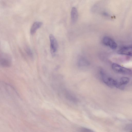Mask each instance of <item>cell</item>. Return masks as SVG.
<instances>
[{
	"label": "cell",
	"mask_w": 132,
	"mask_h": 132,
	"mask_svg": "<svg viewBox=\"0 0 132 132\" xmlns=\"http://www.w3.org/2000/svg\"><path fill=\"white\" fill-rule=\"evenodd\" d=\"M100 73L102 80L105 84L110 87L118 88V80L108 76L102 70L100 71Z\"/></svg>",
	"instance_id": "6da1fadb"
},
{
	"label": "cell",
	"mask_w": 132,
	"mask_h": 132,
	"mask_svg": "<svg viewBox=\"0 0 132 132\" xmlns=\"http://www.w3.org/2000/svg\"><path fill=\"white\" fill-rule=\"evenodd\" d=\"M112 68L114 71L118 73L127 75H131L132 74V71L130 69L116 63L112 64Z\"/></svg>",
	"instance_id": "7a4b0ae2"
},
{
	"label": "cell",
	"mask_w": 132,
	"mask_h": 132,
	"mask_svg": "<svg viewBox=\"0 0 132 132\" xmlns=\"http://www.w3.org/2000/svg\"><path fill=\"white\" fill-rule=\"evenodd\" d=\"M12 64V58L10 55L5 53L1 54L0 56V65L4 67H10Z\"/></svg>",
	"instance_id": "3957f363"
},
{
	"label": "cell",
	"mask_w": 132,
	"mask_h": 132,
	"mask_svg": "<svg viewBox=\"0 0 132 132\" xmlns=\"http://www.w3.org/2000/svg\"><path fill=\"white\" fill-rule=\"evenodd\" d=\"M50 43V52L53 56H54L57 52L58 45L57 41L53 35L50 34L49 35Z\"/></svg>",
	"instance_id": "277c9868"
},
{
	"label": "cell",
	"mask_w": 132,
	"mask_h": 132,
	"mask_svg": "<svg viewBox=\"0 0 132 132\" xmlns=\"http://www.w3.org/2000/svg\"><path fill=\"white\" fill-rule=\"evenodd\" d=\"M103 44L111 49L115 50L117 47L116 43L112 38L108 36L104 37L102 40Z\"/></svg>",
	"instance_id": "5b68a950"
},
{
	"label": "cell",
	"mask_w": 132,
	"mask_h": 132,
	"mask_svg": "<svg viewBox=\"0 0 132 132\" xmlns=\"http://www.w3.org/2000/svg\"><path fill=\"white\" fill-rule=\"evenodd\" d=\"M119 54L132 56V46L123 47L117 51Z\"/></svg>",
	"instance_id": "8992f818"
},
{
	"label": "cell",
	"mask_w": 132,
	"mask_h": 132,
	"mask_svg": "<svg viewBox=\"0 0 132 132\" xmlns=\"http://www.w3.org/2000/svg\"><path fill=\"white\" fill-rule=\"evenodd\" d=\"M71 22L75 23L77 21L78 18V13L76 8L73 7L72 8L71 12Z\"/></svg>",
	"instance_id": "52a82bcc"
},
{
	"label": "cell",
	"mask_w": 132,
	"mask_h": 132,
	"mask_svg": "<svg viewBox=\"0 0 132 132\" xmlns=\"http://www.w3.org/2000/svg\"><path fill=\"white\" fill-rule=\"evenodd\" d=\"M43 23L40 22L36 21L35 22L32 26L30 30V34L31 35L34 34L37 30L42 25Z\"/></svg>",
	"instance_id": "ba28073f"
},
{
	"label": "cell",
	"mask_w": 132,
	"mask_h": 132,
	"mask_svg": "<svg viewBox=\"0 0 132 132\" xmlns=\"http://www.w3.org/2000/svg\"><path fill=\"white\" fill-rule=\"evenodd\" d=\"M129 81V78L127 77H121L119 80H118V88H119L121 86L127 84Z\"/></svg>",
	"instance_id": "9c48e42d"
},
{
	"label": "cell",
	"mask_w": 132,
	"mask_h": 132,
	"mask_svg": "<svg viewBox=\"0 0 132 132\" xmlns=\"http://www.w3.org/2000/svg\"><path fill=\"white\" fill-rule=\"evenodd\" d=\"M78 65L80 66H86L89 64L88 61L83 57L80 58L78 62Z\"/></svg>",
	"instance_id": "30bf717a"
},
{
	"label": "cell",
	"mask_w": 132,
	"mask_h": 132,
	"mask_svg": "<svg viewBox=\"0 0 132 132\" xmlns=\"http://www.w3.org/2000/svg\"><path fill=\"white\" fill-rule=\"evenodd\" d=\"M25 50L28 56L31 58L32 59L33 57V56L31 49L29 47H27L26 48Z\"/></svg>",
	"instance_id": "8fae6325"
},
{
	"label": "cell",
	"mask_w": 132,
	"mask_h": 132,
	"mask_svg": "<svg viewBox=\"0 0 132 132\" xmlns=\"http://www.w3.org/2000/svg\"><path fill=\"white\" fill-rule=\"evenodd\" d=\"M67 95H68L67 97L69 99L73 101H77L76 99V98H75V97L72 95H70L68 94Z\"/></svg>",
	"instance_id": "7c38bea8"
},
{
	"label": "cell",
	"mask_w": 132,
	"mask_h": 132,
	"mask_svg": "<svg viewBox=\"0 0 132 132\" xmlns=\"http://www.w3.org/2000/svg\"><path fill=\"white\" fill-rule=\"evenodd\" d=\"M81 131L82 132H92L93 131L91 130L86 128H83L81 129Z\"/></svg>",
	"instance_id": "4fadbf2b"
}]
</instances>
